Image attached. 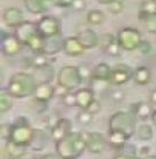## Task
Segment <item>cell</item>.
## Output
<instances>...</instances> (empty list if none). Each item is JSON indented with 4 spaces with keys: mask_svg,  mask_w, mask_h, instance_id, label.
Listing matches in <instances>:
<instances>
[{
    "mask_svg": "<svg viewBox=\"0 0 156 159\" xmlns=\"http://www.w3.org/2000/svg\"><path fill=\"white\" fill-rule=\"evenodd\" d=\"M55 150L63 159H77L86 150L84 132H71L60 141L55 142Z\"/></svg>",
    "mask_w": 156,
    "mask_h": 159,
    "instance_id": "obj_1",
    "label": "cell"
},
{
    "mask_svg": "<svg viewBox=\"0 0 156 159\" xmlns=\"http://www.w3.org/2000/svg\"><path fill=\"white\" fill-rule=\"evenodd\" d=\"M38 84V79L31 73L17 72L11 77L6 90L15 98H29L35 95Z\"/></svg>",
    "mask_w": 156,
    "mask_h": 159,
    "instance_id": "obj_2",
    "label": "cell"
},
{
    "mask_svg": "<svg viewBox=\"0 0 156 159\" xmlns=\"http://www.w3.org/2000/svg\"><path fill=\"white\" fill-rule=\"evenodd\" d=\"M137 117L130 111H117L109 119V130H118L129 138L137 132Z\"/></svg>",
    "mask_w": 156,
    "mask_h": 159,
    "instance_id": "obj_3",
    "label": "cell"
},
{
    "mask_svg": "<svg viewBox=\"0 0 156 159\" xmlns=\"http://www.w3.org/2000/svg\"><path fill=\"white\" fill-rule=\"evenodd\" d=\"M35 129L29 124L26 117L21 116L12 124V134L9 141L14 142L16 144L29 147L32 141Z\"/></svg>",
    "mask_w": 156,
    "mask_h": 159,
    "instance_id": "obj_4",
    "label": "cell"
},
{
    "mask_svg": "<svg viewBox=\"0 0 156 159\" xmlns=\"http://www.w3.org/2000/svg\"><path fill=\"white\" fill-rule=\"evenodd\" d=\"M58 85L61 86L67 90H73L80 86V84L83 83V78L80 76L79 69L78 66L75 65H64L59 70L58 76Z\"/></svg>",
    "mask_w": 156,
    "mask_h": 159,
    "instance_id": "obj_5",
    "label": "cell"
},
{
    "mask_svg": "<svg viewBox=\"0 0 156 159\" xmlns=\"http://www.w3.org/2000/svg\"><path fill=\"white\" fill-rule=\"evenodd\" d=\"M117 41L121 45L122 49L127 52H132L138 49L139 45L141 43V33L135 28H124L117 34Z\"/></svg>",
    "mask_w": 156,
    "mask_h": 159,
    "instance_id": "obj_6",
    "label": "cell"
},
{
    "mask_svg": "<svg viewBox=\"0 0 156 159\" xmlns=\"http://www.w3.org/2000/svg\"><path fill=\"white\" fill-rule=\"evenodd\" d=\"M37 28L39 33L45 39L61 34V23L58 18L51 15H46L40 18L37 22Z\"/></svg>",
    "mask_w": 156,
    "mask_h": 159,
    "instance_id": "obj_7",
    "label": "cell"
},
{
    "mask_svg": "<svg viewBox=\"0 0 156 159\" xmlns=\"http://www.w3.org/2000/svg\"><path fill=\"white\" fill-rule=\"evenodd\" d=\"M86 150L92 153H102L107 148L108 140L103 134L99 132H84Z\"/></svg>",
    "mask_w": 156,
    "mask_h": 159,
    "instance_id": "obj_8",
    "label": "cell"
},
{
    "mask_svg": "<svg viewBox=\"0 0 156 159\" xmlns=\"http://www.w3.org/2000/svg\"><path fill=\"white\" fill-rule=\"evenodd\" d=\"M133 79V71L126 64H117L113 68L109 83L113 86H123Z\"/></svg>",
    "mask_w": 156,
    "mask_h": 159,
    "instance_id": "obj_9",
    "label": "cell"
},
{
    "mask_svg": "<svg viewBox=\"0 0 156 159\" xmlns=\"http://www.w3.org/2000/svg\"><path fill=\"white\" fill-rule=\"evenodd\" d=\"M23 43L18 40V38L11 33L2 32L1 36V52L6 56H16L20 54Z\"/></svg>",
    "mask_w": 156,
    "mask_h": 159,
    "instance_id": "obj_10",
    "label": "cell"
},
{
    "mask_svg": "<svg viewBox=\"0 0 156 159\" xmlns=\"http://www.w3.org/2000/svg\"><path fill=\"white\" fill-rule=\"evenodd\" d=\"M37 33H39L38 28H37V22L35 23L31 21H26L18 28L15 29V36L17 37L18 40L26 46Z\"/></svg>",
    "mask_w": 156,
    "mask_h": 159,
    "instance_id": "obj_11",
    "label": "cell"
},
{
    "mask_svg": "<svg viewBox=\"0 0 156 159\" xmlns=\"http://www.w3.org/2000/svg\"><path fill=\"white\" fill-rule=\"evenodd\" d=\"M73 132V124L67 118H60L54 123L51 128V138L53 141L58 142L69 135Z\"/></svg>",
    "mask_w": 156,
    "mask_h": 159,
    "instance_id": "obj_12",
    "label": "cell"
},
{
    "mask_svg": "<svg viewBox=\"0 0 156 159\" xmlns=\"http://www.w3.org/2000/svg\"><path fill=\"white\" fill-rule=\"evenodd\" d=\"M2 20L8 28H14V29L18 28L22 23L26 22L23 11L17 7L6 8L4 11V14H2Z\"/></svg>",
    "mask_w": 156,
    "mask_h": 159,
    "instance_id": "obj_13",
    "label": "cell"
},
{
    "mask_svg": "<svg viewBox=\"0 0 156 159\" xmlns=\"http://www.w3.org/2000/svg\"><path fill=\"white\" fill-rule=\"evenodd\" d=\"M76 96V107L80 108L82 110H86L91 103L95 100L94 90L90 87H84L76 90L75 93Z\"/></svg>",
    "mask_w": 156,
    "mask_h": 159,
    "instance_id": "obj_14",
    "label": "cell"
},
{
    "mask_svg": "<svg viewBox=\"0 0 156 159\" xmlns=\"http://www.w3.org/2000/svg\"><path fill=\"white\" fill-rule=\"evenodd\" d=\"M62 51L69 56H80L85 53V47L80 43L77 37H68L63 39V48Z\"/></svg>",
    "mask_w": 156,
    "mask_h": 159,
    "instance_id": "obj_15",
    "label": "cell"
},
{
    "mask_svg": "<svg viewBox=\"0 0 156 159\" xmlns=\"http://www.w3.org/2000/svg\"><path fill=\"white\" fill-rule=\"evenodd\" d=\"M55 87L52 86L51 83H39L35 92V98L39 103H46L51 101L55 95Z\"/></svg>",
    "mask_w": 156,
    "mask_h": 159,
    "instance_id": "obj_16",
    "label": "cell"
},
{
    "mask_svg": "<svg viewBox=\"0 0 156 159\" xmlns=\"http://www.w3.org/2000/svg\"><path fill=\"white\" fill-rule=\"evenodd\" d=\"M24 5L29 13L38 15L50 11L54 5V0H24Z\"/></svg>",
    "mask_w": 156,
    "mask_h": 159,
    "instance_id": "obj_17",
    "label": "cell"
},
{
    "mask_svg": "<svg viewBox=\"0 0 156 159\" xmlns=\"http://www.w3.org/2000/svg\"><path fill=\"white\" fill-rule=\"evenodd\" d=\"M77 38L80 41V43L83 45L85 49H92V48L97 47L99 45V38L98 34L95 33L92 29H84L78 32Z\"/></svg>",
    "mask_w": 156,
    "mask_h": 159,
    "instance_id": "obj_18",
    "label": "cell"
},
{
    "mask_svg": "<svg viewBox=\"0 0 156 159\" xmlns=\"http://www.w3.org/2000/svg\"><path fill=\"white\" fill-rule=\"evenodd\" d=\"M129 136L126 134H124L123 132H118V130H109L108 134V144L110 145V148H113L114 150H123L124 147L126 145L127 141H129Z\"/></svg>",
    "mask_w": 156,
    "mask_h": 159,
    "instance_id": "obj_19",
    "label": "cell"
},
{
    "mask_svg": "<svg viewBox=\"0 0 156 159\" xmlns=\"http://www.w3.org/2000/svg\"><path fill=\"white\" fill-rule=\"evenodd\" d=\"M130 112H132L139 119L146 120L148 119L149 117H152L154 110L152 108V104H149L148 102H138V103L132 104Z\"/></svg>",
    "mask_w": 156,
    "mask_h": 159,
    "instance_id": "obj_20",
    "label": "cell"
},
{
    "mask_svg": "<svg viewBox=\"0 0 156 159\" xmlns=\"http://www.w3.org/2000/svg\"><path fill=\"white\" fill-rule=\"evenodd\" d=\"M113 68L107 63H99L92 70V80L95 81H109Z\"/></svg>",
    "mask_w": 156,
    "mask_h": 159,
    "instance_id": "obj_21",
    "label": "cell"
},
{
    "mask_svg": "<svg viewBox=\"0 0 156 159\" xmlns=\"http://www.w3.org/2000/svg\"><path fill=\"white\" fill-rule=\"evenodd\" d=\"M48 138L46 132L43 129H35L32 141L30 143L29 148L33 151H41L47 147Z\"/></svg>",
    "mask_w": 156,
    "mask_h": 159,
    "instance_id": "obj_22",
    "label": "cell"
},
{
    "mask_svg": "<svg viewBox=\"0 0 156 159\" xmlns=\"http://www.w3.org/2000/svg\"><path fill=\"white\" fill-rule=\"evenodd\" d=\"M150 79H152V72L150 70L145 66V65H141V66H138L137 69L133 71V80L135 83L139 86H146L150 83Z\"/></svg>",
    "mask_w": 156,
    "mask_h": 159,
    "instance_id": "obj_23",
    "label": "cell"
},
{
    "mask_svg": "<svg viewBox=\"0 0 156 159\" xmlns=\"http://www.w3.org/2000/svg\"><path fill=\"white\" fill-rule=\"evenodd\" d=\"M139 21L141 22L145 29L150 33L156 34V13H152V14H145L139 11L138 14Z\"/></svg>",
    "mask_w": 156,
    "mask_h": 159,
    "instance_id": "obj_24",
    "label": "cell"
},
{
    "mask_svg": "<svg viewBox=\"0 0 156 159\" xmlns=\"http://www.w3.org/2000/svg\"><path fill=\"white\" fill-rule=\"evenodd\" d=\"M28 148L29 147H24V145L16 144V143H14V142L12 141H7V144H6V153L8 155L9 158L24 157Z\"/></svg>",
    "mask_w": 156,
    "mask_h": 159,
    "instance_id": "obj_25",
    "label": "cell"
},
{
    "mask_svg": "<svg viewBox=\"0 0 156 159\" xmlns=\"http://www.w3.org/2000/svg\"><path fill=\"white\" fill-rule=\"evenodd\" d=\"M60 36H61V34L46 39V45H45V49H44V53H45V54L54 55V54H56V53H59V52L63 48V43H59V45L56 43L62 41V40L60 39Z\"/></svg>",
    "mask_w": 156,
    "mask_h": 159,
    "instance_id": "obj_26",
    "label": "cell"
},
{
    "mask_svg": "<svg viewBox=\"0 0 156 159\" xmlns=\"http://www.w3.org/2000/svg\"><path fill=\"white\" fill-rule=\"evenodd\" d=\"M135 134L140 141H150L154 138V129L148 124H142L139 127H137Z\"/></svg>",
    "mask_w": 156,
    "mask_h": 159,
    "instance_id": "obj_27",
    "label": "cell"
},
{
    "mask_svg": "<svg viewBox=\"0 0 156 159\" xmlns=\"http://www.w3.org/2000/svg\"><path fill=\"white\" fill-rule=\"evenodd\" d=\"M86 20L92 25H100V24H102L105 22L106 15L100 9H92V11L87 13Z\"/></svg>",
    "mask_w": 156,
    "mask_h": 159,
    "instance_id": "obj_28",
    "label": "cell"
},
{
    "mask_svg": "<svg viewBox=\"0 0 156 159\" xmlns=\"http://www.w3.org/2000/svg\"><path fill=\"white\" fill-rule=\"evenodd\" d=\"M13 108V96L7 90H2L0 94V112L7 113Z\"/></svg>",
    "mask_w": 156,
    "mask_h": 159,
    "instance_id": "obj_29",
    "label": "cell"
},
{
    "mask_svg": "<svg viewBox=\"0 0 156 159\" xmlns=\"http://www.w3.org/2000/svg\"><path fill=\"white\" fill-rule=\"evenodd\" d=\"M48 55L45 53H35L33 57L30 60V65L35 69H41L48 65Z\"/></svg>",
    "mask_w": 156,
    "mask_h": 159,
    "instance_id": "obj_30",
    "label": "cell"
},
{
    "mask_svg": "<svg viewBox=\"0 0 156 159\" xmlns=\"http://www.w3.org/2000/svg\"><path fill=\"white\" fill-rule=\"evenodd\" d=\"M103 51H105L109 56L118 57V56L121 55V52H122V47H121V45L118 43V41H117V38L115 41H113L110 45H108Z\"/></svg>",
    "mask_w": 156,
    "mask_h": 159,
    "instance_id": "obj_31",
    "label": "cell"
},
{
    "mask_svg": "<svg viewBox=\"0 0 156 159\" xmlns=\"http://www.w3.org/2000/svg\"><path fill=\"white\" fill-rule=\"evenodd\" d=\"M93 116L94 115H92L90 111H87V110H82V111L77 115V123H79L80 125H90L92 123V120H93Z\"/></svg>",
    "mask_w": 156,
    "mask_h": 159,
    "instance_id": "obj_32",
    "label": "cell"
},
{
    "mask_svg": "<svg viewBox=\"0 0 156 159\" xmlns=\"http://www.w3.org/2000/svg\"><path fill=\"white\" fill-rule=\"evenodd\" d=\"M141 13L145 14H152V13H156V5L154 2V0H145L142 1L141 6H140V11Z\"/></svg>",
    "mask_w": 156,
    "mask_h": 159,
    "instance_id": "obj_33",
    "label": "cell"
},
{
    "mask_svg": "<svg viewBox=\"0 0 156 159\" xmlns=\"http://www.w3.org/2000/svg\"><path fill=\"white\" fill-rule=\"evenodd\" d=\"M108 9L111 14H121L124 11V4L122 0H115L111 4L108 5Z\"/></svg>",
    "mask_w": 156,
    "mask_h": 159,
    "instance_id": "obj_34",
    "label": "cell"
},
{
    "mask_svg": "<svg viewBox=\"0 0 156 159\" xmlns=\"http://www.w3.org/2000/svg\"><path fill=\"white\" fill-rule=\"evenodd\" d=\"M109 95H110L111 101L115 102V103H121V102H123L124 98H125V93H124L122 89H120V88L110 90Z\"/></svg>",
    "mask_w": 156,
    "mask_h": 159,
    "instance_id": "obj_35",
    "label": "cell"
},
{
    "mask_svg": "<svg viewBox=\"0 0 156 159\" xmlns=\"http://www.w3.org/2000/svg\"><path fill=\"white\" fill-rule=\"evenodd\" d=\"M12 134V124H2L0 126V136L4 141H9Z\"/></svg>",
    "mask_w": 156,
    "mask_h": 159,
    "instance_id": "obj_36",
    "label": "cell"
},
{
    "mask_svg": "<svg viewBox=\"0 0 156 159\" xmlns=\"http://www.w3.org/2000/svg\"><path fill=\"white\" fill-rule=\"evenodd\" d=\"M116 40V38L113 36V34H110V33H106V34H103V36L100 37V39H99V45L101 46L102 49H105L108 45H110V43H113V41H115Z\"/></svg>",
    "mask_w": 156,
    "mask_h": 159,
    "instance_id": "obj_37",
    "label": "cell"
},
{
    "mask_svg": "<svg viewBox=\"0 0 156 159\" xmlns=\"http://www.w3.org/2000/svg\"><path fill=\"white\" fill-rule=\"evenodd\" d=\"M62 101L64 103V105L67 107H76V96H75V93H65L63 96H62Z\"/></svg>",
    "mask_w": 156,
    "mask_h": 159,
    "instance_id": "obj_38",
    "label": "cell"
},
{
    "mask_svg": "<svg viewBox=\"0 0 156 159\" xmlns=\"http://www.w3.org/2000/svg\"><path fill=\"white\" fill-rule=\"evenodd\" d=\"M139 52L141 53V54L144 55H147L149 54L150 52H152V43H149L148 40H141V43H140V45H139L138 47Z\"/></svg>",
    "mask_w": 156,
    "mask_h": 159,
    "instance_id": "obj_39",
    "label": "cell"
},
{
    "mask_svg": "<svg viewBox=\"0 0 156 159\" xmlns=\"http://www.w3.org/2000/svg\"><path fill=\"white\" fill-rule=\"evenodd\" d=\"M78 69H79L80 76L83 78V81L85 79H92V70H93V68H87L86 65H80V66H78Z\"/></svg>",
    "mask_w": 156,
    "mask_h": 159,
    "instance_id": "obj_40",
    "label": "cell"
},
{
    "mask_svg": "<svg viewBox=\"0 0 156 159\" xmlns=\"http://www.w3.org/2000/svg\"><path fill=\"white\" fill-rule=\"evenodd\" d=\"M86 110H87V111L91 112L92 115H95V113H98V112L101 110V104H100V102H99V101L94 100V101L91 103V105H90V107H88Z\"/></svg>",
    "mask_w": 156,
    "mask_h": 159,
    "instance_id": "obj_41",
    "label": "cell"
},
{
    "mask_svg": "<svg viewBox=\"0 0 156 159\" xmlns=\"http://www.w3.org/2000/svg\"><path fill=\"white\" fill-rule=\"evenodd\" d=\"M73 11H83L86 8V1L85 0H75L73 4Z\"/></svg>",
    "mask_w": 156,
    "mask_h": 159,
    "instance_id": "obj_42",
    "label": "cell"
},
{
    "mask_svg": "<svg viewBox=\"0 0 156 159\" xmlns=\"http://www.w3.org/2000/svg\"><path fill=\"white\" fill-rule=\"evenodd\" d=\"M75 0H54V5L62 8H69L73 7V4Z\"/></svg>",
    "mask_w": 156,
    "mask_h": 159,
    "instance_id": "obj_43",
    "label": "cell"
},
{
    "mask_svg": "<svg viewBox=\"0 0 156 159\" xmlns=\"http://www.w3.org/2000/svg\"><path fill=\"white\" fill-rule=\"evenodd\" d=\"M138 153L140 155V158H144V157H147L150 153V147L149 145H142L138 149Z\"/></svg>",
    "mask_w": 156,
    "mask_h": 159,
    "instance_id": "obj_44",
    "label": "cell"
},
{
    "mask_svg": "<svg viewBox=\"0 0 156 159\" xmlns=\"http://www.w3.org/2000/svg\"><path fill=\"white\" fill-rule=\"evenodd\" d=\"M114 159H141L138 156H132V155H127V153H121V155H117L114 157Z\"/></svg>",
    "mask_w": 156,
    "mask_h": 159,
    "instance_id": "obj_45",
    "label": "cell"
},
{
    "mask_svg": "<svg viewBox=\"0 0 156 159\" xmlns=\"http://www.w3.org/2000/svg\"><path fill=\"white\" fill-rule=\"evenodd\" d=\"M37 159H63V158H61L58 153H50V155L41 156V157H39V158Z\"/></svg>",
    "mask_w": 156,
    "mask_h": 159,
    "instance_id": "obj_46",
    "label": "cell"
},
{
    "mask_svg": "<svg viewBox=\"0 0 156 159\" xmlns=\"http://www.w3.org/2000/svg\"><path fill=\"white\" fill-rule=\"evenodd\" d=\"M149 100H150V102H152L153 104H156V89L152 90L150 96H149Z\"/></svg>",
    "mask_w": 156,
    "mask_h": 159,
    "instance_id": "obj_47",
    "label": "cell"
},
{
    "mask_svg": "<svg viewBox=\"0 0 156 159\" xmlns=\"http://www.w3.org/2000/svg\"><path fill=\"white\" fill-rule=\"evenodd\" d=\"M113 1H115V0H98V2H100V4H102V5H107V6H108L109 4H111Z\"/></svg>",
    "mask_w": 156,
    "mask_h": 159,
    "instance_id": "obj_48",
    "label": "cell"
},
{
    "mask_svg": "<svg viewBox=\"0 0 156 159\" xmlns=\"http://www.w3.org/2000/svg\"><path fill=\"white\" fill-rule=\"evenodd\" d=\"M150 118H152V121L154 123V125L156 126V110L153 112V115H152V117H150Z\"/></svg>",
    "mask_w": 156,
    "mask_h": 159,
    "instance_id": "obj_49",
    "label": "cell"
},
{
    "mask_svg": "<svg viewBox=\"0 0 156 159\" xmlns=\"http://www.w3.org/2000/svg\"><path fill=\"white\" fill-rule=\"evenodd\" d=\"M141 159H156V156L155 155H149L147 156V157H144V158Z\"/></svg>",
    "mask_w": 156,
    "mask_h": 159,
    "instance_id": "obj_50",
    "label": "cell"
},
{
    "mask_svg": "<svg viewBox=\"0 0 156 159\" xmlns=\"http://www.w3.org/2000/svg\"><path fill=\"white\" fill-rule=\"evenodd\" d=\"M9 159H24L23 157H18V158H9Z\"/></svg>",
    "mask_w": 156,
    "mask_h": 159,
    "instance_id": "obj_51",
    "label": "cell"
},
{
    "mask_svg": "<svg viewBox=\"0 0 156 159\" xmlns=\"http://www.w3.org/2000/svg\"><path fill=\"white\" fill-rule=\"evenodd\" d=\"M154 2H155V5H156V0H154Z\"/></svg>",
    "mask_w": 156,
    "mask_h": 159,
    "instance_id": "obj_52",
    "label": "cell"
}]
</instances>
